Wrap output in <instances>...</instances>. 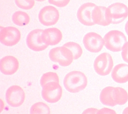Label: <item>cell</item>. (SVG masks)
Here are the masks:
<instances>
[{
    "mask_svg": "<svg viewBox=\"0 0 128 114\" xmlns=\"http://www.w3.org/2000/svg\"><path fill=\"white\" fill-rule=\"evenodd\" d=\"M124 30L126 32V34L128 36V20L126 22L125 24V26H124Z\"/></svg>",
    "mask_w": 128,
    "mask_h": 114,
    "instance_id": "obj_27",
    "label": "cell"
},
{
    "mask_svg": "<svg viewBox=\"0 0 128 114\" xmlns=\"http://www.w3.org/2000/svg\"><path fill=\"white\" fill-rule=\"evenodd\" d=\"M30 114H50V109L45 103L38 102L32 105Z\"/></svg>",
    "mask_w": 128,
    "mask_h": 114,
    "instance_id": "obj_19",
    "label": "cell"
},
{
    "mask_svg": "<svg viewBox=\"0 0 128 114\" xmlns=\"http://www.w3.org/2000/svg\"><path fill=\"white\" fill-rule=\"evenodd\" d=\"M42 88V96L47 102L55 103L60 99L62 90L59 82L55 81L50 82L44 84Z\"/></svg>",
    "mask_w": 128,
    "mask_h": 114,
    "instance_id": "obj_5",
    "label": "cell"
},
{
    "mask_svg": "<svg viewBox=\"0 0 128 114\" xmlns=\"http://www.w3.org/2000/svg\"><path fill=\"white\" fill-rule=\"evenodd\" d=\"M36 1H38V2H43V1H44L46 0H36Z\"/></svg>",
    "mask_w": 128,
    "mask_h": 114,
    "instance_id": "obj_29",
    "label": "cell"
},
{
    "mask_svg": "<svg viewBox=\"0 0 128 114\" xmlns=\"http://www.w3.org/2000/svg\"><path fill=\"white\" fill-rule=\"evenodd\" d=\"M62 38V32L56 28L44 30L41 36L42 42L48 46H54L58 44L61 41Z\"/></svg>",
    "mask_w": 128,
    "mask_h": 114,
    "instance_id": "obj_16",
    "label": "cell"
},
{
    "mask_svg": "<svg viewBox=\"0 0 128 114\" xmlns=\"http://www.w3.org/2000/svg\"><path fill=\"white\" fill-rule=\"evenodd\" d=\"M122 114H128V106L124 110Z\"/></svg>",
    "mask_w": 128,
    "mask_h": 114,
    "instance_id": "obj_28",
    "label": "cell"
},
{
    "mask_svg": "<svg viewBox=\"0 0 128 114\" xmlns=\"http://www.w3.org/2000/svg\"><path fill=\"white\" fill-rule=\"evenodd\" d=\"M122 50V57L123 60L128 63V42L124 44Z\"/></svg>",
    "mask_w": 128,
    "mask_h": 114,
    "instance_id": "obj_24",
    "label": "cell"
},
{
    "mask_svg": "<svg viewBox=\"0 0 128 114\" xmlns=\"http://www.w3.org/2000/svg\"><path fill=\"white\" fill-rule=\"evenodd\" d=\"M98 110L96 108H88L85 110L82 114H97Z\"/></svg>",
    "mask_w": 128,
    "mask_h": 114,
    "instance_id": "obj_26",
    "label": "cell"
},
{
    "mask_svg": "<svg viewBox=\"0 0 128 114\" xmlns=\"http://www.w3.org/2000/svg\"><path fill=\"white\" fill-rule=\"evenodd\" d=\"M43 31V30L35 29L28 34L26 42L29 48L35 52L42 51L46 48L48 46L42 42L41 38Z\"/></svg>",
    "mask_w": 128,
    "mask_h": 114,
    "instance_id": "obj_12",
    "label": "cell"
},
{
    "mask_svg": "<svg viewBox=\"0 0 128 114\" xmlns=\"http://www.w3.org/2000/svg\"><path fill=\"white\" fill-rule=\"evenodd\" d=\"M83 44L85 48L92 52H98L104 45V38L94 32H90L84 37Z\"/></svg>",
    "mask_w": 128,
    "mask_h": 114,
    "instance_id": "obj_8",
    "label": "cell"
},
{
    "mask_svg": "<svg viewBox=\"0 0 128 114\" xmlns=\"http://www.w3.org/2000/svg\"><path fill=\"white\" fill-rule=\"evenodd\" d=\"M63 46L67 48L72 52L74 60L78 59L82 54V50L81 46L76 42H70L64 44Z\"/></svg>",
    "mask_w": 128,
    "mask_h": 114,
    "instance_id": "obj_20",
    "label": "cell"
},
{
    "mask_svg": "<svg viewBox=\"0 0 128 114\" xmlns=\"http://www.w3.org/2000/svg\"><path fill=\"white\" fill-rule=\"evenodd\" d=\"M12 20L15 24L22 26L30 22V18L27 13L22 11H17L12 14Z\"/></svg>",
    "mask_w": 128,
    "mask_h": 114,
    "instance_id": "obj_18",
    "label": "cell"
},
{
    "mask_svg": "<svg viewBox=\"0 0 128 114\" xmlns=\"http://www.w3.org/2000/svg\"><path fill=\"white\" fill-rule=\"evenodd\" d=\"M92 16L94 24L107 26L112 24L108 8L105 6H96L92 10Z\"/></svg>",
    "mask_w": 128,
    "mask_h": 114,
    "instance_id": "obj_14",
    "label": "cell"
},
{
    "mask_svg": "<svg viewBox=\"0 0 128 114\" xmlns=\"http://www.w3.org/2000/svg\"><path fill=\"white\" fill-rule=\"evenodd\" d=\"M88 84L86 75L80 71H72L65 76L64 85L66 89L72 93L78 92L85 88Z\"/></svg>",
    "mask_w": 128,
    "mask_h": 114,
    "instance_id": "obj_2",
    "label": "cell"
},
{
    "mask_svg": "<svg viewBox=\"0 0 128 114\" xmlns=\"http://www.w3.org/2000/svg\"><path fill=\"white\" fill-rule=\"evenodd\" d=\"M97 114H117L116 112L112 109L104 108L99 110Z\"/></svg>",
    "mask_w": 128,
    "mask_h": 114,
    "instance_id": "obj_25",
    "label": "cell"
},
{
    "mask_svg": "<svg viewBox=\"0 0 128 114\" xmlns=\"http://www.w3.org/2000/svg\"><path fill=\"white\" fill-rule=\"evenodd\" d=\"M19 62L16 58L12 56H6L0 59V70L5 75H12L17 72Z\"/></svg>",
    "mask_w": 128,
    "mask_h": 114,
    "instance_id": "obj_15",
    "label": "cell"
},
{
    "mask_svg": "<svg viewBox=\"0 0 128 114\" xmlns=\"http://www.w3.org/2000/svg\"><path fill=\"white\" fill-rule=\"evenodd\" d=\"M107 8L112 24L122 22L128 16V8L124 4L116 2Z\"/></svg>",
    "mask_w": 128,
    "mask_h": 114,
    "instance_id": "obj_9",
    "label": "cell"
},
{
    "mask_svg": "<svg viewBox=\"0 0 128 114\" xmlns=\"http://www.w3.org/2000/svg\"><path fill=\"white\" fill-rule=\"evenodd\" d=\"M52 81H55L60 82L58 76L56 72H48L44 73L42 76L40 80V84L42 87L44 84Z\"/></svg>",
    "mask_w": 128,
    "mask_h": 114,
    "instance_id": "obj_21",
    "label": "cell"
},
{
    "mask_svg": "<svg viewBox=\"0 0 128 114\" xmlns=\"http://www.w3.org/2000/svg\"><path fill=\"white\" fill-rule=\"evenodd\" d=\"M111 76L112 80L118 83L128 82V65L125 64L116 65L112 70Z\"/></svg>",
    "mask_w": 128,
    "mask_h": 114,
    "instance_id": "obj_17",
    "label": "cell"
},
{
    "mask_svg": "<svg viewBox=\"0 0 128 114\" xmlns=\"http://www.w3.org/2000/svg\"><path fill=\"white\" fill-rule=\"evenodd\" d=\"M100 100L104 105L114 106L123 105L128 100L127 92L120 87L107 86L103 88L100 94Z\"/></svg>",
    "mask_w": 128,
    "mask_h": 114,
    "instance_id": "obj_1",
    "label": "cell"
},
{
    "mask_svg": "<svg viewBox=\"0 0 128 114\" xmlns=\"http://www.w3.org/2000/svg\"><path fill=\"white\" fill-rule=\"evenodd\" d=\"M113 66L112 58L108 52H103L98 56L95 59L94 64L96 72L102 76L108 74L112 71Z\"/></svg>",
    "mask_w": 128,
    "mask_h": 114,
    "instance_id": "obj_6",
    "label": "cell"
},
{
    "mask_svg": "<svg viewBox=\"0 0 128 114\" xmlns=\"http://www.w3.org/2000/svg\"><path fill=\"white\" fill-rule=\"evenodd\" d=\"M16 5L20 8L28 10L34 5V0H14Z\"/></svg>",
    "mask_w": 128,
    "mask_h": 114,
    "instance_id": "obj_22",
    "label": "cell"
},
{
    "mask_svg": "<svg viewBox=\"0 0 128 114\" xmlns=\"http://www.w3.org/2000/svg\"><path fill=\"white\" fill-rule=\"evenodd\" d=\"M20 32L16 28L13 26L0 28V42L4 46H14L20 42Z\"/></svg>",
    "mask_w": 128,
    "mask_h": 114,
    "instance_id": "obj_7",
    "label": "cell"
},
{
    "mask_svg": "<svg viewBox=\"0 0 128 114\" xmlns=\"http://www.w3.org/2000/svg\"><path fill=\"white\" fill-rule=\"evenodd\" d=\"M104 46L110 51L118 52L122 50L124 44L127 42L124 34L118 30L108 32L104 37Z\"/></svg>",
    "mask_w": 128,
    "mask_h": 114,
    "instance_id": "obj_3",
    "label": "cell"
},
{
    "mask_svg": "<svg viewBox=\"0 0 128 114\" xmlns=\"http://www.w3.org/2000/svg\"><path fill=\"white\" fill-rule=\"evenodd\" d=\"M60 14L58 10L54 6H48L42 8L38 14L40 22L45 26L55 24L58 22Z\"/></svg>",
    "mask_w": 128,
    "mask_h": 114,
    "instance_id": "obj_10",
    "label": "cell"
},
{
    "mask_svg": "<svg viewBox=\"0 0 128 114\" xmlns=\"http://www.w3.org/2000/svg\"><path fill=\"white\" fill-rule=\"evenodd\" d=\"M6 98L8 104L12 107L21 106L25 99V94L22 88L18 86H12L6 91Z\"/></svg>",
    "mask_w": 128,
    "mask_h": 114,
    "instance_id": "obj_11",
    "label": "cell"
},
{
    "mask_svg": "<svg viewBox=\"0 0 128 114\" xmlns=\"http://www.w3.org/2000/svg\"><path fill=\"white\" fill-rule=\"evenodd\" d=\"M70 1V0H48V2L58 7L63 8L67 6Z\"/></svg>",
    "mask_w": 128,
    "mask_h": 114,
    "instance_id": "obj_23",
    "label": "cell"
},
{
    "mask_svg": "<svg viewBox=\"0 0 128 114\" xmlns=\"http://www.w3.org/2000/svg\"><path fill=\"white\" fill-rule=\"evenodd\" d=\"M96 5L92 2H86L82 4L77 12L78 21L85 26H92L95 24L92 20V14Z\"/></svg>",
    "mask_w": 128,
    "mask_h": 114,
    "instance_id": "obj_13",
    "label": "cell"
},
{
    "mask_svg": "<svg viewBox=\"0 0 128 114\" xmlns=\"http://www.w3.org/2000/svg\"><path fill=\"white\" fill-rule=\"evenodd\" d=\"M48 56L52 61L58 62L62 66L70 65L74 60L72 52L64 46L51 49L49 52Z\"/></svg>",
    "mask_w": 128,
    "mask_h": 114,
    "instance_id": "obj_4",
    "label": "cell"
}]
</instances>
